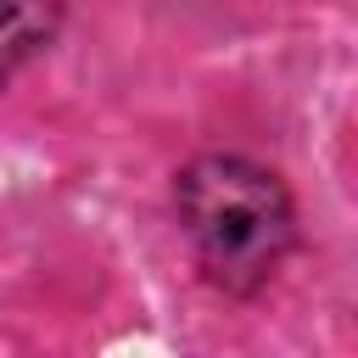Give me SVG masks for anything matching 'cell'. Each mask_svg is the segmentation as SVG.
<instances>
[{
	"mask_svg": "<svg viewBox=\"0 0 358 358\" xmlns=\"http://www.w3.org/2000/svg\"><path fill=\"white\" fill-rule=\"evenodd\" d=\"M179 218L185 235L224 291L263 285L291 246V201L274 173L241 157H201L179 173Z\"/></svg>",
	"mask_w": 358,
	"mask_h": 358,
	"instance_id": "cell-1",
	"label": "cell"
}]
</instances>
